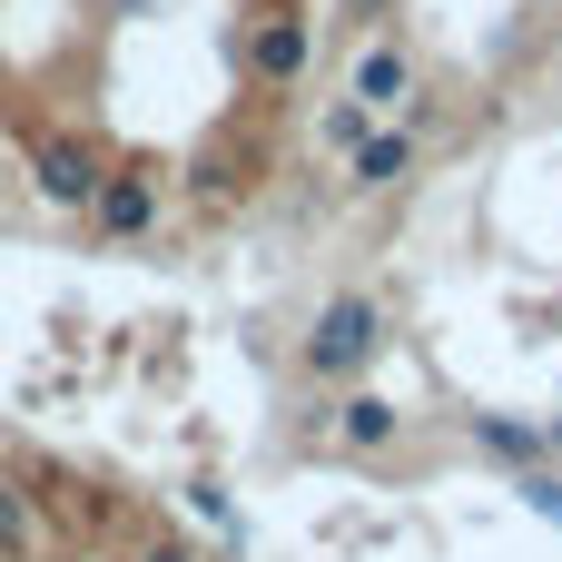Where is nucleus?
Here are the masks:
<instances>
[{
  "mask_svg": "<svg viewBox=\"0 0 562 562\" xmlns=\"http://www.w3.org/2000/svg\"><path fill=\"white\" fill-rule=\"evenodd\" d=\"M375 346H385L375 296H336V306L306 326V375H366V366H375Z\"/></svg>",
  "mask_w": 562,
  "mask_h": 562,
  "instance_id": "1",
  "label": "nucleus"
},
{
  "mask_svg": "<svg viewBox=\"0 0 562 562\" xmlns=\"http://www.w3.org/2000/svg\"><path fill=\"white\" fill-rule=\"evenodd\" d=\"M405 158H415V138H405V128H366V138H356V188H395V178H405Z\"/></svg>",
  "mask_w": 562,
  "mask_h": 562,
  "instance_id": "3",
  "label": "nucleus"
},
{
  "mask_svg": "<svg viewBox=\"0 0 562 562\" xmlns=\"http://www.w3.org/2000/svg\"><path fill=\"white\" fill-rule=\"evenodd\" d=\"M336 435H346V445H395V405L346 395V405H336Z\"/></svg>",
  "mask_w": 562,
  "mask_h": 562,
  "instance_id": "4",
  "label": "nucleus"
},
{
  "mask_svg": "<svg viewBox=\"0 0 562 562\" xmlns=\"http://www.w3.org/2000/svg\"><path fill=\"white\" fill-rule=\"evenodd\" d=\"M405 79H415V69H405V49H395V40H366V49H356V69H346V99H356V109H395V99H405Z\"/></svg>",
  "mask_w": 562,
  "mask_h": 562,
  "instance_id": "2",
  "label": "nucleus"
}]
</instances>
